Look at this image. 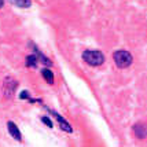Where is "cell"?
<instances>
[{
    "label": "cell",
    "instance_id": "277c9868",
    "mask_svg": "<svg viewBox=\"0 0 147 147\" xmlns=\"http://www.w3.org/2000/svg\"><path fill=\"white\" fill-rule=\"evenodd\" d=\"M7 128H8V132H10V135L13 136L15 140L21 142V139H22V136H21V132H19L18 127H17V125H15L14 122H11V121L7 122Z\"/></svg>",
    "mask_w": 147,
    "mask_h": 147
},
{
    "label": "cell",
    "instance_id": "5b68a950",
    "mask_svg": "<svg viewBox=\"0 0 147 147\" xmlns=\"http://www.w3.org/2000/svg\"><path fill=\"white\" fill-rule=\"evenodd\" d=\"M52 114L57 117V120H58V122L61 124V128L63 129V131H66V132H71V127L67 124V121H65V118L62 117V115H59L58 113H55V111H52Z\"/></svg>",
    "mask_w": 147,
    "mask_h": 147
},
{
    "label": "cell",
    "instance_id": "6da1fadb",
    "mask_svg": "<svg viewBox=\"0 0 147 147\" xmlns=\"http://www.w3.org/2000/svg\"><path fill=\"white\" fill-rule=\"evenodd\" d=\"M84 61L91 66H99L105 62V57L100 51H95V50H88L83 54Z\"/></svg>",
    "mask_w": 147,
    "mask_h": 147
},
{
    "label": "cell",
    "instance_id": "9c48e42d",
    "mask_svg": "<svg viewBox=\"0 0 147 147\" xmlns=\"http://www.w3.org/2000/svg\"><path fill=\"white\" fill-rule=\"evenodd\" d=\"M41 121L44 122L45 125H48L50 128H52V122H51V120H50V118H47V117H43V118H41Z\"/></svg>",
    "mask_w": 147,
    "mask_h": 147
},
{
    "label": "cell",
    "instance_id": "8992f818",
    "mask_svg": "<svg viewBox=\"0 0 147 147\" xmlns=\"http://www.w3.org/2000/svg\"><path fill=\"white\" fill-rule=\"evenodd\" d=\"M13 4H15V6L21 7V8H28V7H30V4H32V1L30 0H10Z\"/></svg>",
    "mask_w": 147,
    "mask_h": 147
},
{
    "label": "cell",
    "instance_id": "7a4b0ae2",
    "mask_svg": "<svg viewBox=\"0 0 147 147\" xmlns=\"http://www.w3.org/2000/svg\"><path fill=\"white\" fill-rule=\"evenodd\" d=\"M113 57H114L115 65H117L118 67H121V69L128 67L129 65L132 63V55H131L128 51H124V50L117 51V52H114V55H113Z\"/></svg>",
    "mask_w": 147,
    "mask_h": 147
},
{
    "label": "cell",
    "instance_id": "3957f363",
    "mask_svg": "<svg viewBox=\"0 0 147 147\" xmlns=\"http://www.w3.org/2000/svg\"><path fill=\"white\" fill-rule=\"evenodd\" d=\"M134 132H135V135H136V138L144 139V138H147V125L143 124V122L136 124L134 127Z\"/></svg>",
    "mask_w": 147,
    "mask_h": 147
},
{
    "label": "cell",
    "instance_id": "30bf717a",
    "mask_svg": "<svg viewBox=\"0 0 147 147\" xmlns=\"http://www.w3.org/2000/svg\"><path fill=\"white\" fill-rule=\"evenodd\" d=\"M3 4H4V0H0V8L3 7Z\"/></svg>",
    "mask_w": 147,
    "mask_h": 147
},
{
    "label": "cell",
    "instance_id": "ba28073f",
    "mask_svg": "<svg viewBox=\"0 0 147 147\" xmlns=\"http://www.w3.org/2000/svg\"><path fill=\"white\" fill-rule=\"evenodd\" d=\"M37 57L36 55H29V57L26 58V66H29V67H36L37 66Z\"/></svg>",
    "mask_w": 147,
    "mask_h": 147
},
{
    "label": "cell",
    "instance_id": "52a82bcc",
    "mask_svg": "<svg viewBox=\"0 0 147 147\" xmlns=\"http://www.w3.org/2000/svg\"><path fill=\"white\" fill-rule=\"evenodd\" d=\"M41 74H43V77H44V80L47 81V83L54 84V74H52L51 70H48V69H43V70H41Z\"/></svg>",
    "mask_w": 147,
    "mask_h": 147
}]
</instances>
